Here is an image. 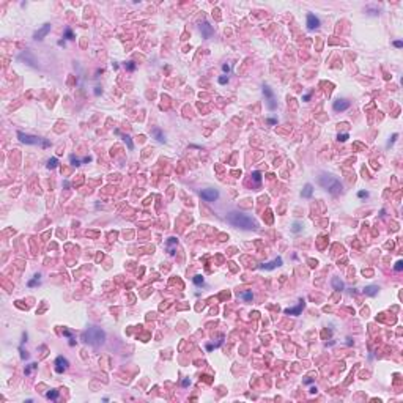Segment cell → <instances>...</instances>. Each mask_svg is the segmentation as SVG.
I'll return each mask as SVG.
<instances>
[{
  "instance_id": "obj_1",
  "label": "cell",
  "mask_w": 403,
  "mask_h": 403,
  "mask_svg": "<svg viewBox=\"0 0 403 403\" xmlns=\"http://www.w3.org/2000/svg\"><path fill=\"white\" fill-rule=\"evenodd\" d=\"M227 220H229V224H232L233 227L242 229V230H255L258 227L257 220L247 214H244L242 211H230L229 214H227Z\"/></svg>"
},
{
  "instance_id": "obj_2",
  "label": "cell",
  "mask_w": 403,
  "mask_h": 403,
  "mask_svg": "<svg viewBox=\"0 0 403 403\" xmlns=\"http://www.w3.org/2000/svg\"><path fill=\"white\" fill-rule=\"evenodd\" d=\"M318 183H320V186L323 189H326V191L332 195H339L342 192V189H343L340 180H337L331 173H321L320 177H318Z\"/></svg>"
},
{
  "instance_id": "obj_3",
  "label": "cell",
  "mask_w": 403,
  "mask_h": 403,
  "mask_svg": "<svg viewBox=\"0 0 403 403\" xmlns=\"http://www.w3.org/2000/svg\"><path fill=\"white\" fill-rule=\"evenodd\" d=\"M82 340L85 342L88 345H93V346H99L104 343L106 340V334L101 328L98 326H90V328L82 334Z\"/></svg>"
},
{
  "instance_id": "obj_4",
  "label": "cell",
  "mask_w": 403,
  "mask_h": 403,
  "mask_svg": "<svg viewBox=\"0 0 403 403\" xmlns=\"http://www.w3.org/2000/svg\"><path fill=\"white\" fill-rule=\"evenodd\" d=\"M200 197H202L205 202H214V200H217L219 192L216 191V189H202V191H200Z\"/></svg>"
},
{
  "instance_id": "obj_5",
  "label": "cell",
  "mask_w": 403,
  "mask_h": 403,
  "mask_svg": "<svg viewBox=\"0 0 403 403\" xmlns=\"http://www.w3.org/2000/svg\"><path fill=\"white\" fill-rule=\"evenodd\" d=\"M18 137L22 143H28V145H35V143H40V139L35 137V135H28L24 132H18Z\"/></svg>"
},
{
  "instance_id": "obj_6",
  "label": "cell",
  "mask_w": 403,
  "mask_h": 403,
  "mask_svg": "<svg viewBox=\"0 0 403 403\" xmlns=\"http://www.w3.org/2000/svg\"><path fill=\"white\" fill-rule=\"evenodd\" d=\"M68 366H70V362H68L65 357L58 356L57 359H55V372H57V373H62V372H65L68 369Z\"/></svg>"
},
{
  "instance_id": "obj_7",
  "label": "cell",
  "mask_w": 403,
  "mask_h": 403,
  "mask_svg": "<svg viewBox=\"0 0 403 403\" xmlns=\"http://www.w3.org/2000/svg\"><path fill=\"white\" fill-rule=\"evenodd\" d=\"M200 32H202L203 38H211L213 33H214V30H213V27L208 24V22H202L200 24Z\"/></svg>"
},
{
  "instance_id": "obj_8",
  "label": "cell",
  "mask_w": 403,
  "mask_h": 403,
  "mask_svg": "<svg viewBox=\"0 0 403 403\" xmlns=\"http://www.w3.org/2000/svg\"><path fill=\"white\" fill-rule=\"evenodd\" d=\"M307 27L310 30H315L320 27V19H318L315 14H307Z\"/></svg>"
},
{
  "instance_id": "obj_9",
  "label": "cell",
  "mask_w": 403,
  "mask_h": 403,
  "mask_svg": "<svg viewBox=\"0 0 403 403\" xmlns=\"http://www.w3.org/2000/svg\"><path fill=\"white\" fill-rule=\"evenodd\" d=\"M349 107V101L348 99H337L334 102V110L336 112H342V110H346Z\"/></svg>"
},
{
  "instance_id": "obj_10",
  "label": "cell",
  "mask_w": 403,
  "mask_h": 403,
  "mask_svg": "<svg viewBox=\"0 0 403 403\" xmlns=\"http://www.w3.org/2000/svg\"><path fill=\"white\" fill-rule=\"evenodd\" d=\"M49 32H50V24H44V25H43L40 30H38L36 33H35V36H33V38H35V40H43V38L46 36Z\"/></svg>"
},
{
  "instance_id": "obj_11",
  "label": "cell",
  "mask_w": 403,
  "mask_h": 403,
  "mask_svg": "<svg viewBox=\"0 0 403 403\" xmlns=\"http://www.w3.org/2000/svg\"><path fill=\"white\" fill-rule=\"evenodd\" d=\"M280 265H282V258L279 257V258H274V260H272V262H269V263H265V265H262L260 268H262V269H268V271H269V269L279 268Z\"/></svg>"
},
{
  "instance_id": "obj_12",
  "label": "cell",
  "mask_w": 403,
  "mask_h": 403,
  "mask_svg": "<svg viewBox=\"0 0 403 403\" xmlns=\"http://www.w3.org/2000/svg\"><path fill=\"white\" fill-rule=\"evenodd\" d=\"M263 93L265 96L268 98V106H269V109H274L276 107V104H274V95H272V92L269 90V87H263Z\"/></svg>"
},
{
  "instance_id": "obj_13",
  "label": "cell",
  "mask_w": 403,
  "mask_h": 403,
  "mask_svg": "<svg viewBox=\"0 0 403 403\" xmlns=\"http://www.w3.org/2000/svg\"><path fill=\"white\" fill-rule=\"evenodd\" d=\"M304 306H306V304H304V301H299V304L296 307H293V309H285V314L287 315H299L301 312H302V309H304Z\"/></svg>"
},
{
  "instance_id": "obj_14",
  "label": "cell",
  "mask_w": 403,
  "mask_h": 403,
  "mask_svg": "<svg viewBox=\"0 0 403 403\" xmlns=\"http://www.w3.org/2000/svg\"><path fill=\"white\" fill-rule=\"evenodd\" d=\"M331 284H332V287H334V290H337V291H342L343 290V282H342V280L339 279V277H334L332 280H331Z\"/></svg>"
},
{
  "instance_id": "obj_15",
  "label": "cell",
  "mask_w": 403,
  "mask_h": 403,
  "mask_svg": "<svg viewBox=\"0 0 403 403\" xmlns=\"http://www.w3.org/2000/svg\"><path fill=\"white\" fill-rule=\"evenodd\" d=\"M151 135H153V137H154L156 140H159V142H165V137H164V134L161 132V129H158V128L151 129Z\"/></svg>"
},
{
  "instance_id": "obj_16",
  "label": "cell",
  "mask_w": 403,
  "mask_h": 403,
  "mask_svg": "<svg viewBox=\"0 0 403 403\" xmlns=\"http://www.w3.org/2000/svg\"><path fill=\"white\" fill-rule=\"evenodd\" d=\"M312 192H314V187H312V184H306L302 189V192L301 195L304 197V199H309V197H312Z\"/></svg>"
},
{
  "instance_id": "obj_17",
  "label": "cell",
  "mask_w": 403,
  "mask_h": 403,
  "mask_svg": "<svg viewBox=\"0 0 403 403\" xmlns=\"http://www.w3.org/2000/svg\"><path fill=\"white\" fill-rule=\"evenodd\" d=\"M364 293H366L367 296H375L378 293V287L376 285H369V287L364 288Z\"/></svg>"
},
{
  "instance_id": "obj_18",
  "label": "cell",
  "mask_w": 403,
  "mask_h": 403,
  "mask_svg": "<svg viewBox=\"0 0 403 403\" xmlns=\"http://www.w3.org/2000/svg\"><path fill=\"white\" fill-rule=\"evenodd\" d=\"M57 165H58V161H57V158H50L49 161H47V169H55Z\"/></svg>"
},
{
  "instance_id": "obj_19",
  "label": "cell",
  "mask_w": 403,
  "mask_h": 403,
  "mask_svg": "<svg viewBox=\"0 0 403 403\" xmlns=\"http://www.w3.org/2000/svg\"><path fill=\"white\" fill-rule=\"evenodd\" d=\"M40 280H41V276H40V274H36L32 280H28V287H35L36 284H40Z\"/></svg>"
},
{
  "instance_id": "obj_20",
  "label": "cell",
  "mask_w": 403,
  "mask_h": 403,
  "mask_svg": "<svg viewBox=\"0 0 403 403\" xmlns=\"http://www.w3.org/2000/svg\"><path fill=\"white\" fill-rule=\"evenodd\" d=\"M46 397H47L49 400H57V398H58V391H50V392H47V394H46Z\"/></svg>"
},
{
  "instance_id": "obj_21",
  "label": "cell",
  "mask_w": 403,
  "mask_h": 403,
  "mask_svg": "<svg viewBox=\"0 0 403 403\" xmlns=\"http://www.w3.org/2000/svg\"><path fill=\"white\" fill-rule=\"evenodd\" d=\"M252 178H254L255 183L258 184V183L262 181V173H260V172H254V173H252Z\"/></svg>"
},
{
  "instance_id": "obj_22",
  "label": "cell",
  "mask_w": 403,
  "mask_h": 403,
  "mask_svg": "<svg viewBox=\"0 0 403 403\" xmlns=\"http://www.w3.org/2000/svg\"><path fill=\"white\" fill-rule=\"evenodd\" d=\"M239 298L246 299V301H252V293H250V291H247V293H241V294H239Z\"/></svg>"
},
{
  "instance_id": "obj_23",
  "label": "cell",
  "mask_w": 403,
  "mask_h": 403,
  "mask_svg": "<svg viewBox=\"0 0 403 403\" xmlns=\"http://www.w3.org/2000/svg\"><path fill=\"white\" fill-rule=\"evenodd\" d=\"M123 139H125V142L128 143V148H129V150H132L134 145H132V142H131V137H129V135H123Z\"/></svg>"
},
{
  "instance_id": "obj_24",
  "label": "cell",
  "mask_w": 403,
  "mask_h": 403,
  "mask_svg": "<svg viewBox=\"0 0 403 403\" xmlns=\"http://www.w3.org/2000/svg\"><path fill=\"white\" fill-rule=\"evenodd\" d=\"M194 284H195V285H202V284H203V277H202V276H195V277H194Z\"/></svg>"
},
{
  "instance_id": "obj_25",
  "label": "cell",
  "mask_w": 403,
  "mask_h": 403,
  "mask_svg": "<svg viewBox=\"0 0 403 403\" xmlns=\"http://www.w3.org/2000/svg\"><path fill=\"white\" fill-rule=\"evenodd\" d=\"M65 38H66V40H73V38H74V35H73V32H71L70 28H66V32H65Z\"/></svg>"
},
{
  "instance_id": "obj_26",
  "label": "cell",
  "mask_w": 403,
  "mask_h": 403,
  "mask_svg": "<svg viewBox=\"0 0 403 403\" xmlns=\"http://www.w3.org/2000/svg\"><path fill=\"white\" fill-rule=\"evenodd\" d=\"M126 70H129V71H134V70H135V65H134L132 62H128V63H126Z\"/></svg>"
},
{
  "instance_id": "obj_27",
  "label": "cell",
  "mask_w": 403,
  "mask_h": 403,
  "mask_svg": "<svg viewBox=\"0 0 403 403\" xmlns=\"http://www.w3.org/2000/svg\"><path fill=\"white\" fill-rule=\"evenodd\" d=\"M394 268H395V271H401L403 269V262H397Z\"/></svg>"
},
{
  "instance_id": "obj_28",
  "label": "cell",
  "mask_w": 403,
  "mask_h": 403,
  "mask_svg": "<svg viewBox=\"0 0 403 403\" xmlns=\"http://www.w3.org/2000/svg\"><path fill=\"white\" fill-rule=\"evenodd\" d=\"M348 139V134H339V140L340 142H345Z\"/></svg>"
},
{
  "instance_id": "obj_29",
  "label": "cell",
  "mask_w": 403,
  "mask_h": 403,
  "mask_svg": "<svg viewBox=\"0 0 403 403\" xmlns=\"http://www.w3.org/2000/svg\"><path fill=\"white\" fill-rule=\"evenodd\" d=\"M71 162H73L74 165H80V161H79V159H76L74 156H71Z\"/></svg>"
},
{
  "instance_id": "obj_30",
  "label": "cell",
  "mask_w": 403,
  "mask_h": 403,
  "mask_svg": "<svg viewBox=\"0 0 403 403\" xmlns=\"http://www.w3.org/2000/svg\"><path fill=\"white\" fill-rule=\"evenodd\" d=\"M227 80H229V79H227L225 76H222V77L219 79V83H227Z\"/></svg>"
},
{
  "instance_id": "obj_31",
  "label": "cell",
  "mask_w": 403,
  "mask_h": 403,
  "mask_svg": "<svg viewBox=\"0 0 403 403\" xmlns=\"http://www.w3.org/2000/svg\"><path fill=\"white\" fill-rule=\"evenodd\" d=\"M357 195H359V197H361V199H364V197H367L369 194H367V192H364V191H361V192H359V194H357Z\"/></svg>"
},
{
  "instance_id": "obj_32",
  "label": "cell",
  "mask_w": 403,
  "mask_h": 403,
  "mask_svg": "<svg viewBox=\"0 0 403 403\" xmlns=\"http://www.w3.org/2000/svg\"><path fill=\"white\" fill-rule=\"evenodd\" d=\"M394 46H395V47H401V46H403V43H401V41H395V43H394Z\"/></svg>"
},
{
  "instance_id": "obj_33",
  "label": "cell",
  "mask_w": 403,
  "mask_h": 403,
  "mask_svg": "<svg viewBox=\"0 0 403 403\" xmlns=\"http://www.w3.org/2000/svg\"><path fill=\"white\" fill-rule=\"evenodd\" d=\"M299 230V224H294L293 225V232H298Z\"/></svg>"
},
{
  "instance_id": "obj_34",
  "label": "cell",
  "mask_w": 403,
  "mask_h": 403,
  "mask_svg": "<svg viewBox=\"0 0 403 403\" xmlns=\"http://www.w3.org/2000/svg\"><path fill=\"white\" fill-rule=\"evenodd\" d=\"M189 383H191L189 379H183V386H189Z\"/></svg>"
}]
</instances>
